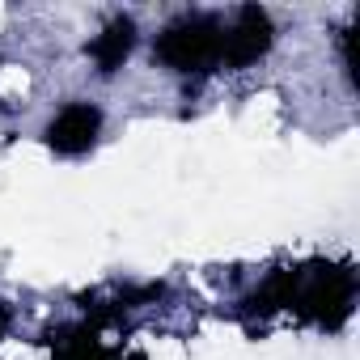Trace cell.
<instances>
[{"label":"cell","mask_w":360,"mask_h":360,"mask_svg":"<svg viewBox=\"0 0 360 360\" xmlns=\"http://www.w3.org/2000/svg\"><path fill=\"white\" fill-rule=\"evenodd\" d=\"M94 123H98V115L85 110V106H77V110H68V115L51 127V140H56L60 148H81V144L94 140Z\"/></svg>","instance_id":"1"}]
</instances>
